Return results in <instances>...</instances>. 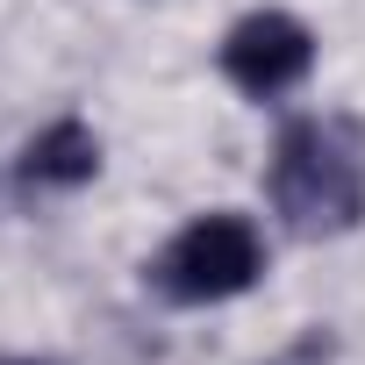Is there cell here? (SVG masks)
Returning <instances> with one entry per match:
<instances>
[{"instance_id":"5","label":"cell","mask_w":365,"mask_h":365,"mask_svg":"<svg viewBox=\"0 0 365 365\" xmlns=\"http://www.w3.org/2000/svg\"><path fill=\"white\" fill-rule=\"evenodd\" d=\"M0 365H58V358H0Z\"/></svg>"},{"instance_id":"1","label":"cell","mask_w":365,"mask_h":365,"mask_svg":"<svg viewBox=\"0 0 365 365\" xmlns=\"http://www.w3.org/2000/svg\"><path fill=\"white\" fill-rule=\"evenodd\" d=\"M265 187H272V208L287 215L294 237H344L365 215V165L322 122H287L279 129Z\"/></svg>"},{"instance_id":"4","label":"cell","mask_w":365,"mask_h":365,"mask_svg":"<svg viewBox=\"0 0 365 365\" xmlns=\"http://www.w3.org/2000/svg\"><path fill=\"white\" fill-rule=\"evenodd\" d=\"M93 172H101V136H93L79 115H65V122L36 129V136H29V150H22V187L72 194V187H86Z\"/></svg>"},{"instance_id":"2","label":"cell","mask_w":365,"mask_h":365,"mask_svg":"<svg viewBox=\"0 0 365 365\" xmlns=\"http://www.w3.org/2000/svg\"><path fill=\"white\" fill-rule=\"evenodd\" d=\"M143 272H150V287H158L165 301H179V308H208V301H230V294L258 287L265 244H258L251 215H230V208H222V215L187 222Z\"/></svg>"},{"instance_id":"3","label":"cell","mask_w":365,"mask_h":365,"mask_svg":"<svg viewBox=\"0 0 365 365\" xmlns=\"http://www.w3.org/2000/svg\"><path fill=\"white\" fill-rule=\"evenodd\" d=\"M222 72L230 86H244L251 101H272V93H294L308 72H315V29L287 8H258L244 15L230 36H222Z\"/></svg>"}]
</instances>
